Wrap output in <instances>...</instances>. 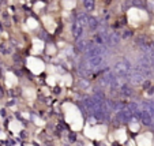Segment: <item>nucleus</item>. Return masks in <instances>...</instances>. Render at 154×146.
Wrapping results in <instances>:
<instances>
[{
	"label": "nucleus",
	"mask_w": 154,
	"mask_h": 146,
	"mask_svg": "<svg viewBox=\"0 0 154 146\" xmlns=\"http://www.w3.org/2000/svg\"><path fill=\"white\" fill-rule=\"evenodd\" d=\"M132 70H134V67H132V64L128 59H120L113 66L115 74L117 75V78L121 79V81H128L129 75L132 74Z\"/></svg>",
	"instance_id": "f257e3e1"
},
{
	"label": "nucleus",
	"mask_w": 154,
	"mask_h": 146,
	"mask_svg": "<svg viewBox=\"0 0 154 146\" xmlns=\"http://www.w3.org/2000/svg\"><path fill=\"white\" fill-rule=\"evenodd\" d=\"M104 78L106 79L108 85H109V89H120V79L117 78V75L115 74L113 70H106L104 74Z\"/></svg>",
	"instance_id": "f03ea898"
},
{
	"label": "nucleus",
	"mask_w": 154,
	"mask_h": 146,
	"mask_svg": "<svg viewBox=\"0 0 154 146\" xmlns=\"http://www.w3.org/2000/svg\"><path fill=\"white\" fill-rule=\"evenodd\" d=\"M128 82H129V85H132V86H141V85H143V82H145V75H143L139 70H136V68L134 67L132 74L129 75V78H128Z\"/></svg>",
	"instance_id": "7ed1b4c3"
},
{
	"label": "nucleus",
	"mask_w": 154,
	"mask_h": 146,
	"mask_svg": "<svg viewBox=\"0 0 154 146\" xmlns=\"http://www.w3.org/2000/svg\"><path fill=\"white\" fill-rule=\"evenodd\" d=\"M120 40H121L120 33L119 31H112V33H109V37L105 41V47L106 48H116L117 45L120 44Z\"/></svg>",
	"instance_id": "20e7f679"
},
{
	"label": "nucleus",
	"mask_w": 154,
	"mask_h": 146,
	"mask_svg": "<svg viewBox=\"0 0 154 146\" xmlns=\"http://www.w3.org/2000/svg\"><path fill=\"white\" fill-rule=\"evenodd\" d=\"M87 64L90 66L92 70H97L100 68L105 61V55H97V56H92V57H87L86 59Z\"/></svg>",
	"instance_id": "39448f33"
},
{
	"label": "nucleus",
	"mask_w": 154,
	"mask_h": 146,
	"mask_svg": "<svg viewBox=\"0 0 154 146\" xmlns=\"http://www.w3.org/2000/svg\"><path fill=\"white\" fill-rule=\"evenodd\" d=\"M71 31H72V36H74V38L78 41V40H80V38H83V36H85V31H86V27H85L83 25H80L78 21H75L74 23H72Z\"/></svg>",
	"instance_id": "423d86ee"
},
{
	"label": "nucleus",
	"mask_w": 154,
	"mask_h": 146,
	"mask_svg": "<svg viewBox=\"0 0 154 146\" xmlns=\"http://www.w3.org/2000/svg\"><path fill=\"white\" fill-rule=\"evenodd\" d=\"M132 111L129 108H123V109L117 111V120L121 123H128L132 119Z\"/></svg>",
	"instance_id": "0eeeda50"
},
{
	"label": "nucleus",
	"mask_w": 154,
	"mask_h": 146,
	"mask_svg": "<svg viewBox=\"0 0 154 146\" xmlns=\"http://www.w3.org/2000/svg\"><path fill=\"white\" fill-rule=\"evenodd\" d=\"M100 26V22L98 19L96 18V17H93V15H87V29L92 31H96L98 29Z\"/></svg>",
	"instance_id": "6e6552de"
},
{
	"label": "nucleus",
	"mask_w": 154,
	"mask_h": 146,
	"mask_svg": "<svg viewBox=\"0 0 154 146\" xmlns=\"http://www.w3.org/2000/svg\"><path fill=\"white\" fill-rule=\"evenodd\" d=\"M141 120L145 126H151L153 124V116L150 115V112L146 109H142V115H141Z\"/></svg>",
	"instance_id": "1a4fd4ad"
},
{
	"label": "nucleus",
	"mask_w": 154,
	"mask_h": 146,
	"mask_svg": "<svg viewBox=\"0 0 154 146\" xmlns=\"http://www.w3.org/2000/svg\"><path fill=\"white\" fill-rule=\"evenodd\" d=\"M89 45H90V43L87 41V40H85V38H80V40H78L76 41V51H79V52H86L87 48H89Z\"/></svg>",
	"instance_id": "9d476101"
},
{
	"label": "nucleus",
	"mask_w": 154,
	"mask_h": 146,
	"mask_svg": "<svg viewBox=\"0 0 154 146\" xmlns=\"http://www.w3.org/2000/svg\"><path fill=\"white\" fill-rule=\"evenodd\" d=\"M120 93L123 96H131L132 94V90H131V86H129V82H124L123 85H120Z\"/></svg>",
	"instance_id": "9b49d317"
},
{
	"label": "nucleus",
	"mask_w": 154,
	"mask_h": 146,
	"mask_svg": "<svg viewBox=\"0 0 154 146\" xmlns=\"http://www.w3.org/2000/svg\"><path fill=\"white\" fill-rule=\"evenodd\" d=\"M83 7L86 11H93L96 8V1L94 0H83Z\"/></svg>",
	"instance_id": "f8f14e48"
},
{
	"label": "nucleus",
	"mask_w": 154,
	"mask_h": 146,
	"mask_svg": "<svg viewBox=\"0 0 154 146\" xmlns=\"http://www.w3.org/2000/svg\"><path fill=\"white\" fill-rule=\"evenodd\" d=\"M76 21H78L80 25H83V26H85V27L87 29V14H83V12H80L79 15L76 17Z\"/></svg>",
	"instance_id": "ddd939ff"
},
{
	"label": "nucleus",
	"mask_w": 154,
	"mask_h": 146,
	"mask_svg": "<svg viewBox=\"0 0 154 146\" xmlns=\"http://www.w3.org/2000/svg\"><path fill=\"white\" fill-rule=\"evenodd\" d=\"M79 86H80V87H83V89H87V87L90 86V83L87 82V79H80V81H79Z\"/></svg>",
	"instance_id": "4468645a"
},
{
	"label": "nucleus",
	"mask_w": 154,
	"mask_h": 146,
	"mask_svg": "<svg viewBox=\"0 0 154 146\" xmlns=\"http://www.w3.org/2000/svg\"><path fill=\"white\" fill-rule=\"evenodd\" d=\"M131 4H134V6H136V7H142V1L141 0H132Z\"/></svg>",
	"instance_id": "2eb2a0df"
},
{
	"label": "nucleus",
	"mask_w": 154,
	"mask_h": 146,
	"mask_svg": "<svg viewBox=\"0 0 154 146\" xmlns=\"http://www.w3.org/2000/svg\"><path fill=\"white\" fill-rule=\"evenodd\" d=\"M131 36H132V33H131V31H128V30H125L123 33V36H121V37H123V38H129Z\"/></svg>",
	"instance_id": "dca6fc26"
}]
</instances>
